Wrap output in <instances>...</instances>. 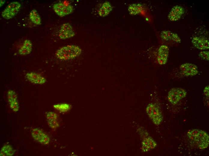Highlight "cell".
Returning a JSON list of instances; mask_svg holds the SVG:
<instances>
[{
    "label": "cell",
    "mask_w": 209,
    "mask_h": 156,
    "mask_svg": "<svg viewBox=\"0 0 209 156\" xmlns=\"http://www.w3.org/2000/svg\"><path fill=\"white\" fill-rule=\"evenodd\" d=\"M187 136L190 140L200 149H205L209 146V135L202 130L197 129L190 130L187 133Z\"/></svg>",
    "instance_id": "6da1fadb"
},
{
    "label": "cell",
    "mask_w": 209,
    "mask_h": 156,
    "mask_svg": "<svg viewBox=\"0 0 209 156\" xmlns=\"http://www.w3.org/2000/svg\"><path fill=\"white\" fill-rule=\"evenodd\" d=\"M81 52V49L79 46L72 45L60 48L56 51V55L58 58L66 60L78 56Z\"/></svg>",
    "instance_id": "7a4b0ae2"
},
{
    "label": "cell",
    "mask_w": 209,
    "mask_h": 156,
    "mask_svg": "<svg viewBox=\"0 0 209 156\" xmlns=\"http://www.w3.org/2000/svg\"><path fill=\"white\" fill-rule=\"evenodd\" d=\"M146 112L153 122L156 125L161 124L163 116L159 107L154 104H149L146 108Z\"/></svg>",
    "instance_id": "3957f363"
},
{
    "label": "cell",
    "mask_w": 209,
    "mask_h": 156,
    "mask_svg": "<svg viewBox=\"0 0 209 156\" xmlns=\"http://www.w3.org/2000/svg\"><path fill=\"white\" fill-rule=\"evenodd\" d=\"M187 92L185 89L180 87H174L168 92V99L171 104L175 105L185 98Z\"/></svg>",
    "instance_id": "277c9868"
},
{
    "label": "cell",
    "mask_w": 209,
    "mask_h": 156,
    "mask_svg": "<svg viewBox=\"0 0 209 156\" xmlns=\"http://www.w3.org/2000/svg\"><path fill=\"white\" fill-rule=\"evenodd\" d=\"M21 7V4L18 2H12L8 4L3 11L2 16L6 19H11L18 13Z\"/></svg>",
    "instance_id": "5b68a950"
},
{
    "label": "cell",
    "mask_w": 209,
    "mask_h": 156,
    "mask_svg": "<svg viewBox=\"0 0 209 156\" xmlns=\"http://www.w3.org/2000/svg\"><path fill=\"white\" fill-rule=\"evenodd\" d=\"M53 7L55 12L61 17L70 14L73 10V7L71 5L66 4L62 2H58L54 4Z\"/></svg>",
    "instance_id": "8992f818"
},
{
    "label": "cell",
    "mask_w": 209,
    "mask_h": 156,
    "mask_svg": "<svg viewBox=\"0 0 209 156\" xmlns=\"http://www.w3.org/2000/svg\"><path fill=\"white\" fill-rule=\"evenodd\" d=\"M180 69L182 74L185 76H195L198 73V67L192 63H183L180 65Z\"/></svg>",
    "instance_id": "52a82bcc"
},
{
    "label": "cell",
    "mask_w": 209,
    "mask_h": 156,
    "mask_svg": "<svg viewBox=\"0 0 209 156\" xmlns=\"http://www.w3.org/2000/svg\"><path fill=\"white\" fill-rule=\"evenodd\" d=\"M75 33L71 25L66 23L62 25L59 32V37L62 39H65L73 37Z\"/></svg>",
    "instance_id": "ba28073f"
},
{
    "label": "cell",
    "mask_w": 209,
    "mask_h": 156,
    "mask_svg": "<svg viewBox=\"0 0 209 156\" xmlns=\"http://www.w3.org/2000/svg\"><path fill=\"white\" fill-rule=\"evenodd\" d=\"M191 42L193 45L198 49L204 50L209 49V40L204 37L194 36L192 39Z\"/></svg>",
    "instance_id": "9c48e42d"
},
{
    "label": "cell",
    "mask_w": 209,
    "mask_h": 156,
    "mask_svg": "<svg viewBox=\"0 0 209 156\" xmlns=\"http://www.w3.org/2000/svg\"><path fill=\"white\" fill-rule=\"evenodd\" d=\"M169 52V49L166 45H162L160 46L158 50L157 61L160 65L166 64L168 62Z\"/></svg>",
    "instance_id": "30bf717a"
},
{
    "label": "cell",
    "mask_w": 209,
    "mask_h": 156,
    "mask_svg": "<svg viewBox=\"0 0 209 156\" xmlns=\"http://www.w3.org/2000/svg\"><path fill=\"white\" fill-rule=\"evenodd\" d=\"M184 12L182 6L176 5L171 9L168 16V19L172 21H175L180 19Z\"/></svg>",
    "instance_id": "8fae6325"
},
{
    "label": "cell",
    "mask_w": 209,
    "mask_h": 156,
    "mask_svg": "<svg viewBox=\"0 0 209 156\" xmlns=\"http://www.w3.org/2000/svg\"><path fill=\"white\" fill-rule=\"evenodd\" d=\"M160 37L163 40L167 41L179 43L181 39L177 33L169 30H164L161 33Z\"/></svg>",
    "instance_id": "7c38bea8"
},
{
    "label": "cell",
    "mask_w": 209,
    "mask_h": 156,
    "mask_svg": "<svg viewBox=\"0 0 209 156\" xmlns=\"http://www.w3.org/2000/svg\"><path fill=\"white\" fill-rule=\"evenodd\" d=\"M26 78L30 82L36 84H43L46 82L45 78L40 74L33 72L27 73Z\"/></svg>",
    "instance_id": "4fadbf2b"
},
{
    "label": "cell",
    "mask_w": 209,
    "mask_h": 156,
    "mask_svg": "<svg viewBox=\"0 0 209 156\" xmlns=\"http://www.w3.org/2000/svg\"><path fill=\"white\" fill-rule=\"evenodd\" d=\"M157 143L151 137L145 138L142 142V150L144 152H147L155 148Z\"/></svg>",
    "instance_id": "5bb4252c"
},
{
    "label": "cell",
    "mask_w": 209,
    "mask_h": 156,
    "mask_svg": "<svg viewBox=\"0 0 209 156\" xmlns=\"http://www.w3.org/2000/svg\"><path fill=\"white\" fill-rule=\"evenodd\" d=\"M32 44L31 41L28 39L25 40L19 50V54L25 56L30 54L32 50Z\"/></svg>",
    "instance_id": "9a60e30c"
},
{
    "label": "cell",
    "mask_w": 209,
    "mask_h": 156,
    "mask_svg": "<svg viewBox=\"0 0 209 156\" xmlns=\"http://www.w3.org/2000/svg\"><path fill=\"white\" fill-rule=\"evenodd\" d=\"M112 9V6L108 2L103 3L98 11L99 15L101 16H105L108 15Z\"/></svg>",
    "instance_id": "2e32d148"
},
{
    "label": "cell",
    "mask_w": 209,
    "mask_h": 156,
    "mask_svg": "<svg viewBox=\"0 0 209 156\" xmlns=\"http://www.w3.org/2000/svg\"><path fill=\"white\" fill-rule=\"evenodd\" d=\"M14 153V151L12 146L8 144L4 145L1 148L0 152L1 156H11Z\"/></svg>",
    "instance_id": "e0dca14e"
},
{
    "label": "cell",
    "mask_w": 209,
    "mask_h": 156,
    "mask_svg": "<svg viewBox=\"0 0 209 156\" xmlns=\"http://www.w3.org/2000/svg\"><path fill=\"white\" fill-rule=\"evenodd\" d=\"M29 17L31 21L36 25L41 24V19L40 15L35 9H33L30 12Z\"/></svg>",
    "instance_id": "ac0fdd59"
},
{
    "label": "cell",
    "mask_w": 209,
    "mask_h": 156,
    "mask_svg": "<svg viewBox=\"0 0 209 156\" xmlns=\"http://www.w3.org/2000/svg\"><path fill=\"white\" fill-rule=\"evenodd\" d=\"M44 133L41 129L35 128L32 130L31 134L33 138L38 142Z\"/></svg>",
    "instance_id": "d6986e66"
},
{
    "label": "cell",
    "mask_w": 209,
    "mask_h": 156,
    "mask_svg": "<svg viewBox=\"0 0 209 156\" xmlns=\"http://www.w3.org/2000/svg\"><path fill=\"white\" fill-rule=\"evenodd\" d=\"M9 104L18 102L17 95L15 92L9 90L7 94Z\"/></svg>",
    "instance_id": "ffe728a7"
},
{
    "label": "cell",
    "mask_w": 209,
    "mask_h": 156,
    "mask_svg": "<svg viewBox=\"0 0 209 156\" xmlns=\"http://www.w3.org/2000/svg\"><path fill=\"white\" fill-rule=\"evenodd\" d=\"M198 56L201 59L208 61L209 60V52L207 51H202L199 52Z\"/></svg>",
    "instance_id": "44dd1931"
},
{
    "label": "cell",
    "mask_w": 209,
    "mask_h": 156,
    "mask_svg": "<svg viewBox=\"0 0 209 156\" xmlns=\"http://www.w3.org/2000/svg\"><path fill=\"white\" fill-rule=\"evenodd\" d=\"M38 142L42 144H47L49 142V138L48 136L44 133Z\"/></svg>",
    "instance_id": "7402d4cb"
},
{
    "label": "cell",
    "mask_w": 209,
    "mask_h": 156,
    "mask_svg": "<svg viewBox=\"0 0 209 156\" xmlns=\"http://www.w3.org/2000/svg\"><path fill=\"white\" fill-rule=\"evenodd\" d=\"M56 116L54 113L52 112H49L46 114V117L49 120H51L55 118Z\"/></svg>",
    "instance_id": "603a6c76"
},
{
    "label": "cell",
    "mask_w": 209,
    "mask_h": 156,
    "mask_svg": "<svg viewBox=\"0 0 209 156\" xmlns=\"http://www.w3.org/2000/svg\"><path fill=\"white\" fill-rule=\"evenodd\" d=\"M209 86L207 85L204 88L203 90V93L204 95L207 97H209Z\"/></svg>",
    "instance_id": "cb8c5ba5"
},
{
    "label": "cell",
    "mask_w": 209,
    "mask_h": 156,
    "mask_svg": "<svg viewBox=\"0 0 209 156\" xmlns=\"http://www.w3.org/2000/svg\"><path fill=\"white\" fill-rule=\"evenodd\" d=\"M5 0H0V7H2L5 3Z\"/></svg>",
    "instance_id": "d4e9b609"
}]
</instances>
